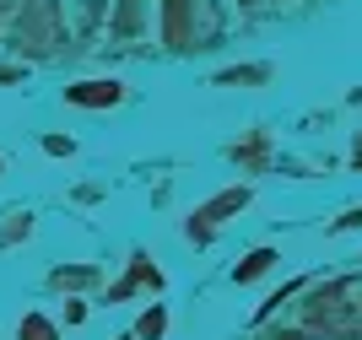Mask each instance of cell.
Wrapping results in <instances>:
<instances>
[{
    "instance_id": "obj_14",
    "label": "cell",
    "mask_w": 362,
    "mask_h": 340,
    "mask_svg": "<svg viewBox=\"0 0 362 340\" xmlns=\"http://www.w3.org/2000/svg\"><path fill=\"white\" fill-rule=\"evenodd\" d=\"M44 151H49V157H71V151H76V141H71V135H49V141H44Z\"/></svg>"
},
{
    "instance_id": "obj_15",
    "label": "cell",
    "mask_w": 362,
    "mask_h": 340,
    "mask_svg": "<svg viewBox=\"0 0 362 340\" xmlns=\"http://www.w3.org/2000/svg\"><path fill=\"white\" fill-rule=\"evenodd\" d=\"M346 227H362V206H357V211H346V216H341V222H335L330 233H346Z\"/></svg>"
},
{
    "instance_id": "obj_4",
    "label": "cell",
    "mask_w": 362,
    "mask_h": 340,
    "mask_svg": "<svg viewBox=\"0 0 362 340\" xmlns=\"http://www.w3.org/2000/svg\"><path fill=\"white\" fill-rule=\"evenodd\" d=\"M65 103H76V108H114V103H124V87H119V81H108V76L71 81V87H65Z\"/></svg>"
},
{
    "instance_id": "obj_16",
    "label": "cell",
    "mask_w": 362,
    "mask_h": 340,
    "mask_svg": "<svg viewBox=\"0 0 362 340\" xmlns=\"http://www.w3.org/2000/svg\"><path fill=\"white\" fill-rule=\"evenodd\" d=\"M81 319H87V308H81V303L71 297V303H65V324H81Z\"/></svg>"
},
{
    "instance_id": "obj_2",
    "label": "cell",
    "mask_w": 362,
    "mask_h": 340,
    "mask_svg": "<svg viewBox=\"0 0 362 340\" xmlns=\"http://www.w3.org/2000/svg\"><path fill=\"white\" fill-rule=\"evenodd\" d=\"M16 38H22V49H33L38 59L54 54V49L65 44L60 0H28V6H22V16H16Z\"/></svg>"
},
{
    "instance_id": "obj_9",
    "label": "cell",
    "mask_w": 362,
    "mask_h": 340,
    "mask_svg": "<svg viewBox=\"0 0 362 340\" xmlns=\"http://www.w3.org/2000/svg\"><path fill=\"white\" fill-rule=\"evenodd\" d=\"M16 340H60V335H54V324H49L44 313H28V319L16 324Z\"/></svg>"
},
{
    "instance_id": "obj_11",
    "label": "cell",
    "mask_w": 362,
    "mask_h": 340,
    "mask_svg": "<svg viewBox=\"0 0 362 340\" xmlns=\"http://www.w3.org/2000/svg\"><path fill=\"white\" fill-rule=\"evenodd\" d=\"M33 233V216L28 211H6V222H0V243H16V238Z\"/></svg>"
},
{
    "instance_id": "obj_19",
    "label": "cell",
    "mask_w": 362,
    "mask_h": 340,
    "mask_svg": "<svg viewBox=\"0 0 362 340\" xmlns=\"http://www.w3.org/2000/svg\"><path fill=\"white\" fill-rule=\"evenodd\" d=\"M238 6H259V0H238Z\"/></svg>"
},
{
    "instance_id": "obj_12",
    "label": "cell",
    "mask_w": 362,
    "mask_h": 340,
    "mask_svg": "<svg viewBox=\"0 0 362 340\" xmlns=\"http://www.w3.org/2000/svg\"><path fill=\"white\" fill-rule=\"evenodd\" d=\"M98 281V270L92 265H76V270H54V286H92Z\"/></svg>"
},
{
    "instance_id": "obj_8",
    "label": "cell",
    "mask_w": 362,
    "mask_h": 340,
    "mask_svg": "<svg viewBox=\"0 0 362 340\" xmlns=\"http://www.w3.org/2000/svg\"><path fill=\"white\" fill-rule=\"evenodd\" d=\"M136 335H141V340H163V335H168V308H163V303H151V308L141 313Z\"/></svg>"
},
{
    "instance_id": "obj_1",
    "label": "cell",
    "mask_w": 362,
    "mask_h": 340,
    "mask_svg": "<svg viewBox=\"0 0 362 340\" xmlns=\"http://www.w3.org/2000/svg\"><path fill=\"white\" fill-rule=\"evenodd\" d=\"M216 6L211 0H163V44L168 49H189V44H206L216 38Z\"/></svg>"
},
{
    "instance_id": "obj_13",
    "label": "cell",
    "mask_w": 362,
    "mask_h": 340,
    "mask_svg": "<svg viewBox=\"0 0 362 340\" xmlns=\"http://www.w3.org/2000/svg\"><path fill=\"white\" fill-rule=\"evenodd\" d=\"M233 157H238V163H249V168H259V163H265V135H255V141H249V146H238Z\"/></svg>"
},
{
    "instance_id": "obj_20",
    "label": "cell",
    "mask_w": 362,
    "mask_h": 340,
    "mask_svg": "<svg viewBox=\"0 0 362 340\" xmlns=\"http://www.w3.org/2000/svg\"><path fill=\"white\" fill-rule=\"evenodd\" d=\"M357 163H362V141H357Z\"/></svg>"
},
{
    "instance_id": "obj_18",
    "label": "cell",
    "mask_w": 362,
    "mask_h": 340,
    "mask_svg": "<svg viewBox=\"0 0 362 340\" xmlns=\"http://www.w3.org/2000/svg\"><path fill=\"white\" fill-rule=\"evenodd\" d=\"M11 6H16V0H0V11H11Z\"/></svg>"
},
{
    "instance_id": "obj_3",
    "label": "cell",
    "mask_w": 362,
    "mask_h": 340,
    "mask_svg": "<svg viewBox=\"0 0 362 340\" xmlns=\"http://www.w3.org/2000/svg\"><path fill=\"white\" fill-rule=\"evenodd\" d=\"M243 206H249V184H233V189L211 194V200H206V206H200L195 216H189V227H184V233L195 238V243H211V233L227 222V216H238Z\"/></svg>"
},
{
    "instance_id": "obj_10",
    "label": "cell",
    "mask_w": 362,
    "mask_h": 340,
    "mask_svg": "<svg viewBox=\"0 0 362 340\" xmlns=\"http://www.w3.org/2000/svg\"><path fill=\"white\" fill-rule=\"evenodd\" d=\"M238 81H271V65H238V71L216 76V87H238Z\"/></svg>"
},
{
    "instance_id": "obj_6",
    "label": "cell",
    "mask_w": 362,
    "mask_h": 340,
    "mask_svg": "<svg viewBox=\"0 0 362 340\" xmlns=\"http://www.w3.org/2000/svg\"><path fill=\"white\" fill-rule=\"evenodd\" d=\"M271 265H276V249H255L249 259H238V265H233V281L249 286V281H259V276H265Z\"/></svg>"
},
{
    "instance_id": "obj_7",
    "label": "cell",
    "mask_w": 362,
    "mask_h": 340,
    "mask_svg": "<svg viewBox=\"0 0 362 340\" xmlns=\"http://www.w3.org/2000/svg\"><path fill=\"white\" fill-rule=\"evenodd\" d=\"M276 340H362V329H314V324H303V329H281Z\"/></svg>"
},
{
    "instance_id": "obj_22",
    "label": "cell",
    "mask_w": 362,
    "mask_h": 340,
    "mask_svg": "<svg viewBox=\"0 0 362 340\" xmlns=\"http://www.w3.org/2000/svg\"><path fill=\"white\" fill-rule=\"evenodd\" d=\"M0 168H6V163H0Z\"/></svg>"
},
{
    "instance_id": "obj_17",
    "label": "cell",
    "mask_w": 362,
    "mask_h": 340,
    "mask_svg": "<svg viewBox=\"0 0 362 340\" xmlns=\"http://www.w3.org/2000/svg\"><path fill=\"white\" fill-rule=\"evenodd\" d=\"M0 81H22V71H16V65H0Z\"/></svg>"
},
{
    "instance_id": "obj_21",
    "label": "cell",
    "mask_w": 362,
    "mask_h": 340,
    "mask_svg": "<svg viewBox=\"0 0 362 340\" xmlns=\"http://www.w3.org/2000/svg\"><path fill=\"white\" fill-rule=\"evenodd\" d=\"M124 340H141V335H124Z\"/></svg>"
},
{
    "instance_id": "obj_5",
    "label": "cell",
    "mask_w": 362,
    "mask_h": 340,
    "mask_svg": "<svg viewBox=\"0 0 362 340\" xmlns=\"http://www.w3.org/2000/svg\"><path fill=\"white\" fill-rule=\"evenodd\" d=\"M136 286H157V292H163V270H157V265H146V259H141V254H136V259H130V276H124V281L119 286H108V303H124V297H130V292H136Z\"/></svg>"
}]
</instances>
